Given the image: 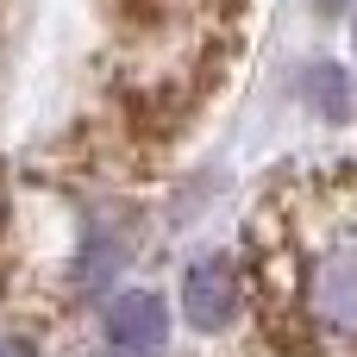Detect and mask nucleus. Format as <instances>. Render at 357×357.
<instances>
[{
  "mask_svg": "<svg viewBox=\"0 0 357 357\" xmlns=\"http://www.w3.org/2000/svg\"><path fill=\"white\" fill-rule=\"evenodd\" d=\"M295 314L326 345H357V213H339L295 264Z\"/></svg>",
  "mask_w": 357,
  "mask_h": 357,
  "instance_id": "f257e3e1",
  "label": "nucleus"
},
{
  "mask_svg": "<svg viewBox=\"0 0 357 357\" xmlns=\"http://www.w3.org/2000/svg\"><path fill=\"white\" fill-rule=\"evenodd\" d=\"M113 13H119V38H126L132 75L176 82L201 56L213 0H113Z\"/></svg>",
  "mask_w": 357,
  "mask_h": 357,
  "instance_id": "f03ea898",
  "label": "nucleus"
},
{
  "mask_svg": "<svg viewBox=\"0 0 357 357\" xmlns=\"http://www.w3.org/2000/svg\"><path fill=\"white\" fill-rule=\"evenodd\" d=\"M163 339H169V314L157 295L132 289L107 307V351L113 357H163Z\"/></svg>",
  "mask_w": 357,
  "mask_h": 357,
  "instance_id": "7ed1b4c3",
  "label": "nucleus"
},
{
  "mask_svg": "<svg viewBox=\"0 0 357 357\" xmlns=\"http://www.w3.org/2000/svg\"><path fill=\"white\" fill-rule=\"evenodd\" d=\"M238 270H232V257H201L188 276H182V314L201 326V333H213V326H226L232 314H238Z\"/></svg>",
  "mask_w": 357,
  "mask_h": 357,
  "instance_id": "20e7f679",
  "label": "nucleus"
},
{
  "mask_svg": "<svg viewBox=\"0 0 357 357\" xmlns=\"http://www.w3.org/2000/svg\"><path fill=\"white\" fill-rule=\"evenodd\" d=\"M307 100L320 107V119H345V113H351V82H345V69H339V63H314Z\"/></svg>",
  "mask_w": 357,
  "mask_h": 357,
  "instance_id": "39448f33",
  "label": "nucleus"
},
{
  "mask_svg": "<svg viewBox=\"0 0 357 357\" xmlns=\"http://www.w3.org/2000/svg\"><path fill=\"white\" fill-rule=\"evenodd\" d=\"M0 357H38V351H31L25 339H0Z\"/></svg>",
  "mask_w": 357,
  "mask_h": 357,
  "instance_id": "423d86ee",
  "label": "nucleus"
}]
</instances>
